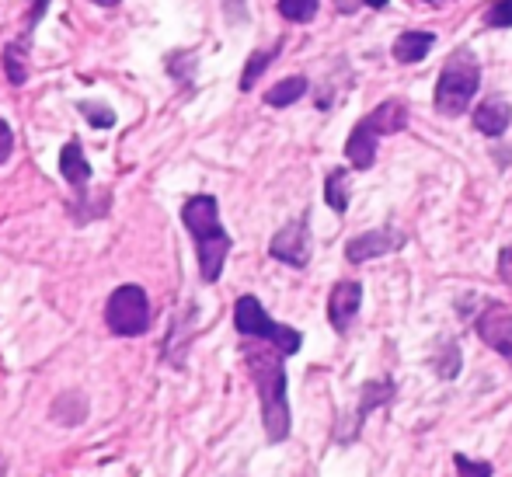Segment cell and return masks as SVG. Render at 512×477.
Returning a JSON list of instances; mask_svg holds the SVG:
<instances>
[{"label":"cell","mask_w":512,"mask_h":477,"mask_svg":"<svg viewBox=\"0 0 512 477\" xmlns=\"http://www.w3.org/2000/svg\"><path fill=\"white\" fill-rule=\"evenodd\" d=\"M408 129V105L401 98H387L373 108L370 115L352 126L349 140H345V161L356 171H370L377 164V143L391 133H401Z\"/></svg>","instance_id":"3957f363"},{"label":"cell","mask_w":512,"mask_h":477,"mask_svg":"<svg viewBox=\"0 0 512 477\" xmlns=\"http://www.w3.org/2000/svg\"><path fill=\"white\" fill-rule=\"evenodd\" d=\"M182 223L192 234V241H196L199 279H203L206 286L220 283L223 265H227V255H230V248H234V241H230V234L220 223V202H216V195H206V192L189 195L182 206Z\"/></svg>","instance_id":"7a4b0ae2"},{"label":"cell","mask_w":512,"mask_h":477,"mask_svg":"<svg viewBox=\"0 0 512 477\" xmlns=\"http://www.w3.org/2000/svg\"><path fill=\"white\" fill-rule=\"evenodd\" d=\"M488 28H512V0H492L485 11Z\"/></svg>","instance_id":"7402d4cb"},{"label":"cell","mask_w":512,"mask_h":477,"mask_svg":"<svg viewBox=\"0 0 512 477\" xmlns=\"http://www.w3.org/2000/svg\"><path fill=\"white\" fill-rule=\"evenodd\" d=\"M223 14H227L230 25H241V21H248V0H220Z\"/></svg>","instance_id":"cb8c5ba5"},{"label":"cell","mask_w":512,"mask_h":477,"mask_svg":"<svg viewBox=\"0 0 512 477\" xmlns=\"http://www.w3.org/2000/svg\"><path fill=\"white\" fill-rule=\"evenodd\" d=\"M77 108H81V115H88V122H91L95 129L115 126V112H112V108H98L95 101H81Z\"/></svg>","instance_id":"603a6c76"},{"label":"cell","mask_w":512,"mask_h":477,"mask_svg":"<svg viewBox=\"0 0 512 477\" xmlns=\"http://www.w3.org/2000/svg\"><path fill=\"white\" fill-rule=\"evenodd\" d=\"M499 276H502V283L512 289V248H502V255H499Z\"/></svg>","instance_id":"484cf974"},{"label":"cell","mask_w":512,"mask_h":477,"mask_svg":"<svg viewBox=\"0 0 512 477\" xmlns=\"http://www.w3.org/2000/svg\"><path fill=\"white\" fill-rule=\"evenodd\" d=\"M405 248V234L394 227H380V230H366V234H356L349 244H345V258L352 265L373 262V258L394 255V251Z\"/></svg>","instance_id":"8fae6325"},{"label":"cell","mask_w":512,"mask_h":477,"mask_svg":"<svg viewBox=\"0 0 512 477\" xmlns=\"http://www.w3.org/2000/svg\"><path fill=\"white\" fill-rule=\"evenodd\" d=\"M359 307H363V283H356V279H342V283L331 286L328 321H331V328H335L338 335H345V331L352 328Z\"/></svg>","instance_id":"7c38bea8"},{"label":"cell","mask_w":512,"mask_h":477,"mask_svg":"<svg viewBox=\"0 0 512 477\" xmlns=\"http://www.w3.org/2000/svg\"><path fill=\"white\" fill-rule=\"evenodd\" d=\"M269 255L276 258V262H286L290 269H307V262H310V220H307V213L297 216V220H290L276 237H272Z\"/></svg>","instance_id":"ba28073f"},{"label":"cell","mask_w":512,"mask_h":477,"mask_svg":"<svg viewBox=\"0 0 512 477\" xmlns=\"http://www.w3.org/2000/svg\"><path fill=\"white\" fill-rule=\"evenodd\" d=\"M394 397V383L391 380H370L363 387V394H359V408H356V425H352V432H359V425L366 422V415L377 408H384L387 401Z\"/></svg>","instance_id":"2e32d148"},{"label":"cell","mask_w":512,"mask_h":477,"mask_svg":"<svg viewBox=\"0 0 512 477\" xmlns=\"http://www.w3.org/2000/svg\"><path fill=\"white\" fill-rule=\"evenodd\" d=\"M432 46H436V35L432 32H401L398 39H394V60L398 63H422L425 56L432 53Z\"/></svg>","instance_id":"9a60e30c"},{"label":"cell","mask_w":512,"mask_h":477,"mask_svg":"<svg viewBox=\"0 0 512 477\" xmlns=\"http://www.w3.org/2000/svg\"><path fill=\"white\" fill-rule=\"evenodd\" d=\"M512 122V105L502 95H488L474 108V129L485 136H502Z\"/></svg>","instance_id":"4fadbf2b"},{"label":"cell","mask_w":512,"mask_h":477,"mask_svg":"<svg viewBox=\"0 0 512 477\" xmlns=\"http://www.w3.org/2000/svg\"><path fill=\"white\" fill-rule=\"evenodd\" d=\"M324 202H328L338 216L349 209V171L345 168L328 171V178H324Z\"/></svg>","instance_id":"e0dca14e"},{"label":"cell","mask_w":512,"mask_h":477,"mask_svg":"<svg viewBox=\"0 0 512 477\" xmlns=\"http://www.w3.org/2000/svg\"><path fill=\"white\" fill-rule=\"evenodd\" d=\"M279 49H283V39H279V42H272L269 49H258V53L251 56L248 63H244V74H241V91H251V88H255V84H258V77H262L265 70H269V63L279 56Z\"/></svg>","instance_id":"d6986e66"},{"label":"cell","mask_w":512,"mask_h":477,"mask_svg":"<svg viewBox=\"0 0 512 477\" xmlns=\"http://www.w3.org/2000/svg\"><path fill=\"white\" fill-rule=\"evenodd\" d=\"M49 4H53V0H32V14H28L25 35H21V39H14V42H7V49H4V74H7V81H11L14 88H21V84L28 81V53H32V35H35V28H39L42 14L49 11Z\"/></svg>","instance_id":"9c48e42d"},{"label":"cell","mask_w":512,"mask_h":477,"mask_svg":"<svg viewBox=\"0 0 512 477\" xmlns=\"http://www.w3.org/2000/svg\"><path fill=\"white\" fill-rule=\"evenodd\" d=\"M91 4H98V7H115L119 0H91Z\"/></svg>","instance_id":"4316f807"},{"label":"cell","mask_w":512,"mask_h":477,"mask_svg":"<svg viewBox=\"0 0 512 477\" xmlns=\"http://www.w3.org/2000/svg\"><path fill=\"white\" fill-rule=\"evenodd\" d=\"M11 150H14V133L4 119H0V164L11 161Z\"/></svg>","instance_id":"d4e9b609"},{"label":"cell","mask_w":512,"mask_h":477,"mask_svg":"<svg viewBox=\"0 0 512 477\" xmlns=\"http://www.w3.org/2000/svg\"><path fill=\"white\" fill-rule=\"evenodd\" d=\"M317 7H321V0H279V14H283L286 21H297V25L314 21Z\"/></svg>","instance_id":"ffe728a7"},{"label":"cell","mask_w":512,"mask_h":477,"mask_svg":"<svg viewBox=\"0 0 512 477\" xmlns=\"http://www.w3.org/2000/svg\"><path fill=\"white\" fill-rule=\"evenodd\" d=\"M425 4H446V0H425Z\"/></svg>","instance_id":"f546056e"},{"label":"cell","mask_w":512,"mask_h":477,"mask_svg":"<svg viewBox=\"0 0 512 477\" xmlns=\"http://www.w3.org/2000/svg\"><path fill=\"white\" fill-rule=\"evenodd\" d=\"M474 328H478V338L488 345V349H495L502 359L512 366V314L502 303H485V310L478 314V321H474Z\"/></svg>","instance_id":"30bf717a"},{"label":"cell","mask_w":512,"mask_h":477,"mask_svg":"<svg viewBox=\"0 0 512 477\" xmlns=\"http://www.w3.org/2000/svg\"><path fill=\"white\" fill-rule=\"evenodd\" d=\"M234 328L241 338H258V342H272L279 352H286V356H297L300 349H304V335H300L297 328H290V324H279L269 317V310L262 307V300L251 293L237 296L234 303Z\"/></svg>","instance_id":"5b68a950"},{"label":"cell","mask_w":512,"mask_h":477,"mask_svg":"<svg viewBox=\"0 0 512 477\" xmlns=\"http://www.w3.org/2000/svg\"><path fill=\"white\" fill-rule=\"evenodd\" d=\"M105 324L115 338H140L150 331V300L143 286H119L112 289L105 303Z\"/></svg>","instance_id":"8992f818"},{"label":"cell","mask_w":512,"mask_h":477,"mask_svg":"<svg viewBox=\"0 0 512 477\" xmlns=\"http://www.w3.org/2000/svg\"><path fill=\"white\" fill-rule=\"evenodd\" d=\"M481 84V63L474 56V49H457L453 56H446L443 70L436 81V112L446 119H457L471 108L474 95Z\"/></svg>","instance_id":"277c9868"},{"label":"cell","mask_w":512,"mask_h":477,"mask_svg":"<svg viewBox=\"0 0 512 477\" xmlns=\"http://www.w3.org/2000/svg\"><path fill=\"white\" fill-rule=\"evenodd\" d=\"M304 95H307V77H286V81L272 84V88L265 91V105L286 108V105H293V101H300Z\"/></svg>","instance_id":"ac0fdd59"},{"label":"cell","mask_w":512,"mask_h":477,"mask_svg":"<svg viewBox=\"0 0 512 477\" xmlns=\"http://www.w3.org/2000/svg\"><path fill=\"white\" fill-rule=\"evenodd\" d=\"M366 7H387V0H363Z\"/></svg>","instance_id":"83f0119b"},{"label":"cell","mask_w":512,"mask_h":477,"mask_svg":"<svg viewBox=\"0 0 512 477\" xmlns=\"http://www.w3.org/2000/svg\"><path fill=\"white\" fill-rule=\"evenodd\" d=\"M4 474H7V460L0 457V477H4Z\"/></svg>","instance_id":"f1b7e54d"},{"label":"cell","mask_w":512,"mask_h":477,"mask_svg":"<svg viewBox=\"0 0 512 477\" xmlns=\"http://www.w3.org/2000/svg\"><path fill=\"white\" fill-rule=\"evenodd\" d=\"M244 345V366L251 373V383L258 390L262 401V425L269 443H286L293 432V415H290V397H286V352H279L272 342Z\"/></svg>","instance_id":"6da1fadb"},{"label":"cell","mask_w":512,"mask_h":477,"mask_svg":"<svg viewBox=\"0 0 512 477\" xmlns=\"http://www.w3.org/2000/svg\"><path fill=\"white\" fill-rule=\"evenodd\" d=\"M88 394L84 390H63L60 397H56L53 404H49V418H53L56 425H63V429H77V425L88 422Z\"/></svg>","instance_id":"5bb4252c"},{"label":"cell","mask_w":512,"mask_h":477,"mask_svg":"<svg viewBox=\"0 0 512 477\" xmlns=\"http://www.w3.org/2000/svg\"><path fill=\"white\" fill-rule=\"evenodd\" d=\"M60 175L70 182V189L77 192V206H74V220L88 223L91 216H102L95 206L88 202V185H91V164L84 157V147L77 140H67L60 150Z\"/></svg>","instance_id":"52a82bcc"},{"label":"cell","mask_w":512,"mask_h":477,"mask_svg":"<svg viewBox=\"0 0 512 477\" xmlns=\"http://www.w3.org/2000/svg\"><path fill=\"white\" fill-rule=\"evenodd\" d=\"M453 471H457V477H492V464L488 460H471L464 457V453H453Z\"/></svg>","instance_id":"44dd1931"}]
</instances>
